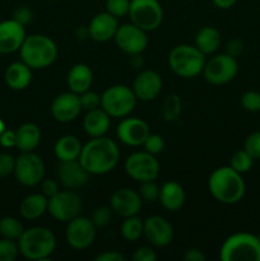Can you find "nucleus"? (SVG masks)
I'll return each instance as SVG.
<instances>
[{"mask_svg":"<svg viewBox=\"0 0 260 261\" xmlns=\"http://www.w3.org/2000/svg\"><path fill=\"white\" fill-rule=\"evenodd\" d=\"M120 160V149L110 138H92L82 148L79 162L89 175L101 176L111 172Z\"/></svg>","mask_w":260,"mask_h":261,"instance_id":"nucleus-1","label":"nucleus"},{"mask_svg":"<svg viewBox=\"0 0 260 261\" xmlns=\"http://www.w3.org/2000/svg\"><path fill=\"white\" fill-rule=\"evenodd\" d=\"M208 189L217 201L231 205L244 198L246 185L241 173L235 171L231 166H224L214 170L209 176Z\"/></svg>","mask_w":260,"mask_h":261,"instance_id":"nucleus-2","label":"nucleus"},{"mask_svg":"<svg viewBox=\"0 0 260 261\" xmlns=\"http://www.w3.org/2000/svg\"><path fill=\"white\" fill-rule=\"evenodd\" d=\"M56 239L46 227H31L24 229L18 240L19 254L28 260L43 261L54 254Z\"/></svg>","mask_w":260,"mask_h":261,"instance_id":"nucleus-3","label":"nucleus"},{"mask_svg":"<svg viewBox=\"0 0 260 261\" xmlns=\"http://www.w3.org/2000/svg\"><path fill=\"white\" fill-rule=\"evenodd\" d=\"M20 60L31 69H45L58 58V46L48 36L30 35L19 48Z\"/></svg>","mask_w":260,"mask_h":261,"instance_id":"nucleus-4","label":"nucleus"},{"mask_svg":"<svg viewBox=\"0 0 260 261\" xmlns=\"http://www.w3.org/2000/svg\"><path fill=\"white\" fill-rule=\"evenodd\" d=\"M205 55L196 46L178 45L168 54V66L180 78H195L203 73Z\"/></svg>","mask_w":260,"mask_h":261,"instance_id":"nucleus-5","label":"nucleus"},{"mask_svg":"<svg viewBox=\"0 0 260 261\" xmlns=\"http://www.w3.org/2000/svg\"><path fill=\"white\" fill-rule=\"evenodd\" d=\"M222 261H260V241L247 232L231 234L219 251Z\"/></svg>","mask_w":260,"mask_h":261,"instance_id":"nucleus-6","label":"nucleus"},{"mask_svg":"<svg viewBox=\"0 0 260 261\" xmlns=\"http://www.w3.org/2000/svg\"><path fill=\"white\" fill-rule=\"evenodd\" d=\"M137 99L133 88L122 84L111 86L101 94V109H103L110 117L124 119L135 109Z\"/></svg>","mask_w":260,"mask_h":261,"instance_id":"nucleus-7","label":"nucleus"},{"mask_svg":"<svg viewBox=\"0 0 260 261\" xmlns=\"http://www.w3.org/2000/svg\"><path fill=\"white\" fill-rule=\"evenodd\" d=\"M127 15L133 24L149 32L162 24L163 9L158 0H130Z\"/></svg>","mask_w":260,"mask_h":261,"instance_id":"nucleus-8","label":"nucleus"},{"mask_svg":"<svg viewBox=\"0 0 260 261\" xmlns=\"http://www.w3.org/2000/svg\"><path fill=\"white\" fill-rule=\"evenodd\" d=\"M239 71L236 58L228 54H219L205 61L203 74L208 83L213 86H223L233 81Z\"/></svg>","mask_w":260,"mask_h":261,"instance_id":"nucleus-9","label":"nucleus"},{"mask_svg":"<svg viewBox=\"0 0 260 261\" xmlns=\"http://www.w3.org/2000/svg\"><path fill=\"white\" fill-rule=\"evenodd\" d=\"M14 175L18 182L25 188H33L42 182L45 165L42 158L33 152H22L15 158Z\"/></svg>","mask_w":260,"mask_h":261,"instance_id":"nucleus-10","label":"nucleus"},{"mask_svg":"<svg viewBox=\"0 0 260 261\" xmlns=\"http://www.w3.org/2000/svg\"><path fill=\"white\" fill-rule=\"evenodd\" d=\"M125 172L138 182L154 181L160 173V162L148 152H135L125 161Z\"/></svg>","mask_w":260,"mask_h":261,"instance_id":"nucleus-11","label":"nucleus"},{"mask_svg":"<svg viewBox=\"0 0 260 261\" xmlns=\"http://www.w3.org/2000/svg\"><path fill=\"white\" fill-rule=\"evenodd\" d=\"M48 213L59 222H69L78 217L82 211L81 196L73 190L59 191L48 198Z\"/></svg>","mask_w":260,"mask_h":261,"instance_id":"nucleus-12","label":"nucleus"},{"mask_svg":"<svg viewBox=\"0 0 260 261\" xmlns=\"http://www.w3.org/2000/svg\"><path fill=\"white\" fill-rule=\"evenodd\" d=\"M96 228L92 219L86 217H75L68 222L65 239L69 246L74 250H86L96 239Z\"/></svg>","mask_w":260,"mask_h":261,"instance_id":"nucleus-13","label":"nucleus"},{"mask_svg":"<svg viewBox=\"0 0 260 261\" xmlns=\"http://www.w3.org/2000/svg\"><path fill=\"white\" fill-rule=\"evenodd\" d=\"M114 40L117 47L130 56L139 55L148 46L147 32L133 24L132 22L120 25Z\"/></svg>","mask_w":260,"mask_h":261,"instance_id":"nucleus-14","label":"nucleus"},{"mask_svg":"<svg viewBox=\"0 0 260 261\" xmlns=\"http://www.w3.org/2000/svg\"><path fill=\"white\" fill-rule=\"evenodd\" d=\"M149 134L150 130L147 122L138 117H124L116 129L117 139L129 147L143 145Z\"/></svg>","mask_w":260,"mask_h":261,"instance_id":"nucleus-15","label":"nucleus"},{"mask_svg":"<svg viewBox=\"0 0 260 261\" xmlns=\"http://www.w3.org/2000/svg\"><path fill=\"white\" fill-rule=\"evenodd\" d=\"M143 200L138 191L132 189H119L115 191L110 199V208L115 214L127 218V217L138 216L142 209Z\"/></svg>","mask_w":260,"mask_h":261,"instance_id":"nucleus-16","label":"nucleus"},{"mask_svg":"<svg viewBox=\"0 0 260 261\" xmlns=\"http://www.w3.org/2000/svg\"><path fill=\"white\" fill-rule=\"evenodd\" d=\"M143 234L150 245L155 247H165L172 242L173 228L170 222L161 216H150L144 221Z\"/></svg>","mask_w":260,"mask_h":261,"instance_id":"nucleus-17","label":"nucleus"},{"mask_svg":"<svg viewBox=\"0 0 260 261\" xmlns=\"http://www.w3.org/2000/svg\"><path fill=\"white\" fill-rule=\"evenodd\" d=\"M79 94L73 92L59 94L51 103V115L59 122H71L79 116L82 111Z\"/></svg>","mask_w":260,"mask_h":261,"instance_id":"nucleus-18","label":"nucleus"},{"mask_svg":"<svg viewBox=\"0 0 260 261\" xmlns=\"http://www.w3.org/2000/svg\"><path fill=\"white\" fill-rule=\"evenodd\" d=\"M24 25L15 19H7L0 22V54H13L19 51L23 41L25 40Z\"/></svg>","mask_w":260,"mask_h":261,"instance_id":"nucleus-19","label":"nucleus"},{"mask_svg":"<svg viewBox=\"0 0 260 261\" xmlns=\"http://www.w3.org/2000/svg\"><path fill=\"white\" fill-rule=\"evenodd\" d=\"M163 82L160 74L153 70H143L133 83V92L143 102L153 101L162 91Z\"/></svg>","mask_w":260,"mask_h":261,"instance_id":"nucleus-20","label":"nucleus"},{"mask_svg":"<svg viewBox=\"0 0 260 261\" xmlns=\"http://www.w3.org/2000/svg\"><path fill=\"white\" fill-rule=\"evenodd\" d=\"M89 173L82 166L79 160L60 162L58 168V180L69 190H75L86 185L89 180Z\"/></svg>","mask_w":260,"mask_h":261,"instance_id":"nucleus-21","label":"nucleus"},{"mask_svg":"<svg viewBox=\"0 0 260 261\" xmlns=\"http://www.w3.org/2000/svg\"><path fill=\"white\" fill-rule=\"evenodd\" d=\"M119 28L117 18L109 12H102L94 15L88 25L89 37L96 42H107L112 40Z\"/></svg>","mask_w":260,"mask_h":261,"instance_id":"nucleus-22","label":"nucleus"},{"mask_svg":"<svg viewBox=\"0 0 260 261\" xmlns=\"http://www.w3.org/2000/svg\"><path fill=\"white\" fill-rule=\"evenodd\" d=\"M66 83H68L70 92L75 94H82L91 89L92 83H93V73L87 64H75L69 70Z\"/></svg>","mask_w":260,"mask_h":261,"instance_id":"nucleus-23","label":"nucleus"},{"mask_svg":"<svg viewBox=\"0 0 260 261\" xmlns=\"http://www.w3.org/2000/svg\"><path fill=\"white\" fill-rule=\"evenodd\" d=\"M5 83L13 91H23L32 82V69L22 60L13 63L5 70Z\"/></svg>","mask_w":260,"mask_h":261,"instance_id":"nucleus-24","label":"nucleus"},{"mask_svg":"<svg viewBox=\"0 0 260 261\" xmlns=\"http://www.w3.org/2000/svg\"><path fill=\"white\" fill-rule=\"evenodd\" d=\"M158 199L163 208L171 212H176L183 208V205L185 204V190L176 181H168V182L163 184V186L161 188Z\"/></svg>","mask_w":260,"mask_h":261,"instance_id":"nucleus-25","label":"nucleus"},{"mask_svg":"<svg viewBox=\"0 0 260 261\" xmlns=\"http://www.w3.org/2000/svg\"><path fill=\"white\" fill-rule=\"evenodd\" d=\"M83 129L91 138L103 137L110 129V115L99 107L91 110L83 120Z\"/></svg>","mask_w":260,"mask_h":261,"instance_id":"nucleus-26","label":"nucleus"},{"mask_svg":"<svg viewBox=\"0 0 260 261\" xmlns=\"http://www.w3.org/2000/svg\"><path fill=\"white\" fill-rule=\"evenodd\" d=\"M41 142V130L33 122L20 125L15 132V147L20 152H33Z\"/></svg>","mask_w":260,"mask_h":261,"instance_id":"nucleus-27","label":"nucleus"},{"mask_svg":"<svg viewBox=\"0 0 260 261\" xmlns=\"http://www.w3.org/2000/svg\"><path fill=\"white\" fill-rule=\"evenodd\" d=\"M48 198L43 194L25 196L19 205V213L27 221H35L47 212Z\"/></svg>","mask_w":260,"mask_h":261,"instance_id":"nucleus-28","label":"nucleus"},{"mask_svg":"<svg viewBox=\"0 0 260 261\" xmlns=\"http://www.w3.org/2000/svg\"><path fill=\"white\" fill-rule=\"evenodd\" d=\"M82 148L83 145L78 138L74 135H64L55 143L54 153L60 162H68V161L79 160Z\"/></svg>","mask_w":260,"mask_h":261,"instance_id":"nucleus-29","label":"nucleus"},{"mask_svg":"<svg viewBox=\"0 0 260 261\" xmlns=\"http://www.w3.org/2000/svg\"><path fill=\"white\" fill-rule=\"evenodd\" d=\"M222 42L221 32L216 27L200 28L195 36V46L204 54V55H212L219 48Z\"/></svg>","mask_w":260,"mask_h":261,"instance_id":"nucleus-30","label":"nucleus"},{"mask_svg":"<svg viewBox=\"0 0 260 261\" xmlns=\"http://www.w3.org/2000/svg\"><path fill=\"white\" fill-rule=\"evenodd\" d=\"M144 232V221L137 216L127 217L121 224V236L126 241L134 242L143 236Z\"/></svg>","mask_w":260,"mask_h":261,"instance_id":"nucleus-31","label":"nucleus"},{"mask_svg":"<svg viewBox=\"0 0 260 261\" xmlns=\"http://www.w3.org/2000/svg\"><path fill=\"white\" fill-rule=\"evenodd\" d=\"M23 232H24V227H23L22 222L18 221L14 217H4L0 219V234L4 239L18 241Z\"/></svg>","mask_w":260,"mask_h":261,"instance_id":"nucleus-32","label":"nucleus"},{"mask_svg":"<svg viewBox=\"0 0 260 261\" xmlns=\"http://www.w3.org/2000/svg\"><path fill=\"white\" fill-rule=\"evenodd\" d=\"M181 114V99L177 94L171 93L166 97L162 107V117L166 121H175Z\"/></svg>","mask_w":260,"mask_h":261,"instance_id":"nucleus-33","label":"nucleus"},{"mask_svg":"<svg viewBox=\"0 0 260 261\" xmlns=\"http://www.w3.org/2000/svg\"><path fill=\"white\" fill-rule=\"evenodd\" d=\"M252 165H254V158H252L246 150L242 149L232 155L231 165L229 166H231L235 171H237V172L242 175V173L249 172L252 168Z\"/></svg>","mask_w":260,"mask_h":261,"instance_id":"nucleus-34","label":"nucleus"},{"mask_svg":"<svg viewBox=\"0 0 260 261\" xmlns=\"http://www.w3.org/2000/svg\"><path fill=\"white\" fill-rule=\"evenodd\" d=\"M18 254H19V249L14 240H0V261H14Z\"/></svg>","mask_w":260,"mask_h":261,"instance_id":"nucleus-35","label":"nucleus"},{"mask_svg":"<svg viewBox=\"0 0 260 261\" xmlns=\"http://www.w3.org/2000/svg\"><path fill=\"white\" fill-rule=\"evenodd\" d=\"M160 191L161 189L158 188L154 181H144V182H140L138 193H139L143 201L153 203V201L158 200V198H160Z\"/></svg>","mask_w":260,"mask_h":261,"instance_id":"nucleus-36","label":"nucleus"},{"mask_svg":"<svg viewBox=\"0 0 260 261\" xmlns=\"http://www.w3.org/2000/svg\"><path fill=\"white\" fill-rule=\"evenodd\" d=\"M130 8V0H106V12L116 18L127 15Z\"/></svg>","mask_w":260,"mask_h":261,"instance_id":"nucleus-37","label":"nucleus"},{"mask_svg":"<svg viewBox=\"0 0 260 261\" xmlns=\"http://www.w3.org/2000/svg\"><path fill=\"white\" fill-rule=\"evenodd\" d=\"M241 105L246 111L259 112L260 111V93L255 91H247L242 94Z\"/></svg>","mask_w":260,"mask_h":261,"instance_id":"nucleus-38","label":"nucleus"},{"mask_svg":"<svg viewBox=\"0 0 260 261\" xmlns=\"http://www.w3.org/2000/svg\"><path fill=\"white\" fill-rule=\"evenodd\" d=\"M144 145L145 152L150 153V154L155 155L160 154L163 149H165V140L161 135L158 134H149L145 142L143 143Z\"/></svg>","mask_w":260,"mask_h":261,"instance_id":"nucleus-39","label":"nucleus"},{"mask_svg":"<svg viewBox=\"0 0 260 261\" xmlns=\"http://www.w3.org/2000/svg\"><path fill=\"white\" fill-rule=\"evenodd\" d=\"M244 149L254 160H260V132L252 133L245 139Z\"/></svg>","mask_w":260,"mask_h":261,"instance_id":"nucleus-40","label":"nucleus"},{"mask_svg":"<svg viewBox=\"0 0 260 261\" xmlns=\"http://www.w3.org/2000/svg\"><path fill=\"white\" fill-rule=\"evenodd\" d=\"M79 98H81L82 109L87 110V111L98 109L101 106V96L97 94L96 92L91 91V89L86 91L84 93L79 94Z\"/></svg>","mask_w":260,"mask_h":261,"instance_id":"nucleus-41","label":"nucleus"},{"mask_svg":"<svg viewBox=\"0 0 260 261\" xmlns=\"http://www.w3.org/2000/svg\"><path fill=\"white\" fill-rule=\"evenodd\" d=\"M112 213L114 212L110 206H99L93 212V216L91 219L96 227H105L111 222Z\"/></svg>","mask_w":260,"mask_h":261,"instance_id":"nucleus-42","label":"nucleus"},{"mask_svg":"<svg viewBox=\"0 0 260 261\" xmlns=\"http://www.w3.org/2000/svg\"><path fill=\"white\" fill-rule=\"evenodd\" d=\"M15 158L12 154L3 153L0 154V177H7V176L14 173Z\"/></svg>","mask_w":260,"mask_h":261,"instance_id":"nucleus-43","label":"nucleus"},{"mask_svg":"<svg viewBox=\"0 0 260 261\" xmlns=\"http://www.w3.org/2000/svg\"><path fill=\"white\" fill-rule=\"evenodd\" d=\"M132 259L134 261H155L157 260V255H155L154 250L152 247L143 246L135 250Z\"/></svg>","mask_w":260,"mask_h":261,"instance_id":"nucleus-44","label":"nucleus"},{"mask_svg":"<svg viewBox=\"0 0 260 261\" xmlns=\"http://www.w3.org/2000/svg\"><path fill=\"white\" fill-rule=\"evenodd\" d=\"M13 19L19 22L20 24L25 25L27 23H30L31 20H32V12H31L30 8L19 7L14 10V13H13Z\"/></svg>","mask_w":260,"mask_h":261,"instance_id":"nucleus-45","label":"nucleus"},{"mask_svg":"<svg viewBox=\"0 0 260 261\" xmlns=\"http://www.w3.org/2000/svg\"><path fill=\"white\" fill-rule=\"evenodd\" d=\"M41 189H42V194L47 198H51V196L55 195L56 193H59V184L58 181L55 180H43L42 184H41Z\"/></svg>","mask_w":260,"mask_h":261,"instance_id":"nucleus-46","label":"nucleus"},{"mask_svg":"<svg viewBox=\"0 0 260 261\" xmlns=\"http://www.w3.org/2000/svg\"><path fill=\"white\" fill-rule=\"evenodd\" d=\"M242 51H244V42L241 40H239V38H235V40L229 41L228 45H227V54L233 56V58H237V56L241 55Z\"/></svg>","mask_w":260,"mask_h":261,"instance_id":"nucleus-47","label":"nucleus"},{"mask_svg":"<svg viewBox=\"0 0 260 261\" xmlns=\"http://www.w3.org/2000/svg\"><path fill=\"white\" fill-rule=\"evenodd\" d=\"M96 261H125V256L122 254H120L119 251H115V250H111V251H105L102 254L97 255Z\"/></svg>","mask_w":260,"mask_h":261,"instance_id":"nucleus-48","label":"nucleus"},{"mask_svg":"<svg viewBox=\"0 0 260 261\" xmlns=\"http://www.w3.org/2000/svg\"><path fill=\"white\" fill-rule=\"evenodd\" d=\"M0 144L5 148L15 147V132L5 129L4 132L0 134Z\"/></svg>","mask_w":260,"mask_h":261,"instance_id":"nucleus-49","label":"nucleus"},{"mask_svg":"<svg viewBox=\"0 0 260 261\" xmlns=\"http://www.w3.org/2000/svg\"><path fill=\"white\" fill-rule=\"evenodd\" d=\"M205 255L203 251L198 249H190L184 254V260L185 261H205Z\"/></svg>","mask_w":260,"mask_h":261,"instance_id":"nucleus-50","label":"nucleus"},{"mask_svg":"<svg viewBox=\"0 0 260 261\" xmlns=\"http://www.w3.org/2000/svg\"><path fill=\"white\" fill-rule=\"evenodd\" d=\"M212 2H213V4L216 5L218 9L226 10L233 7V5L237 3V0H212Z\"/></svg>","mask_w":260,"mask_h":261,"instance_id":"nucleus-51","label":"nucleus"},{"mask_svg":"<svg viewBox=\"0 0 260 261\" xmlns=\"http://www.w3.org/2000/svg\"><path fill=\"white\" fill-rule=\"evenodd\" d=\"M132 64L134 65V68H140V66L144 64V61H143V58H142V54H139V55H133L132 56Z\"/></svg>","mask_w":260,"mask_h":261,"instance_id":"nucleus-52","label":"nucleus"},{"mask_svg":"<svg viewBox=\"0 0 260 261\" xmlns=\"http://www.w3.org/2000/svg\"><path fill=\"white\" fill-rule=\"evenodd\" d=\"M76 37L81 38V40H84V38L89 37L88 27H81L78 31H76Z\"/></svg>","mask_w":260,"mask_h":261,"instance_id":"nucleus-53","label":"nucleus"},{"mask_svg":"<svg viewBox=\"0 0 260 261\" xmlns=\"http://www.w3.org/2000/svg\"><path fill=\"white\" fill-rule=\"evenodd\" d=\"M4 130H5V125H4V122H3V120L0 119V134H2Z\"/></svg>","mask_w":260,"mask_h":261,"instance_id":"nucleus-54","label":"nucleus"},{"mask_svg":"<svg viewBox=\"0 0 260 261\" xmlns=\"http://www.w3.org/2000/svg\"><path fill=\"white\" fill-rule=\"evenodd\" d=\"M257 239H259V241H260V233H259V236H257Z\"/></svg>","mask_w":260,"mask_h":261,"instance_id":"nucleus-55","label":"nucleus"}]
</instances>
